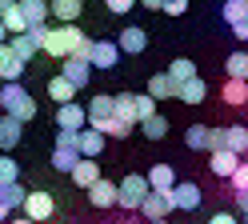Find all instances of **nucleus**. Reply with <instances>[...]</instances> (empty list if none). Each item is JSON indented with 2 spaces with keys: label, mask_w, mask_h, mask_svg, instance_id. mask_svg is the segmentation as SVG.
Returning a JSON list of instances; mask_svg holds the SVG:
<instances>
[{
  "label": "nucleus",
  "mask_w": 248,
  "mask_h": 224,
  "mask_svg": "<svg viewBox=\"0 0 248 224\" xmlns=\"http://www.w3.org/2000/svg\"><path fill=\"white\" fill-rule=\"evenodd\" d=\"M84 116H88V124H92V128H100L108 116H112V96H92L88 108H84Z\"/></svg>",
  "instance_id": "b1692460"
},
{
  "label": "nucleus",
  "mask_w": 248,
  "mask_h": 224,
  "mask_svg": "<svg viewBox=\"0 0 248 224\" xmlns=\"http://www.w3.org/2000/svg\"><path fill=\"white\" fill-rule=\"evenodd\" d=\"M8 216H12V208H8L4 200H0V224H8Z\"/></svg>",
  "instance_id": "de8ad7c7"
},
{
  "label": "nucleus",
  "mask_w": 248,
  "mask_h": 224,
  "mask_svg": "<svg viewBox=\"0 0 248 224\" xmlns=\"http://www.w3.org/2000/svg\"><path fill=\"white\" fill-rule=\"evenodd\" d=\"M80 40H84V32L76 28V24H56V28H44V36H40V52H48V56H56V60H64Z\"/></svg>",
  "instance_id": "f03ea898"
},
{
  "label": "nucleus",
  "mask_w": 248,
  "mask_h": 224,
  "mask_svg": "<svg viewBox=\"0 0 248 224\" xmlns=\"http://www.w3.org/2000/svg\"><path fill=\"white\" fill-rule=\"evenodd\" d=\"M236 164H240V156H236V152H228V148H212V160H208L212 176H220V180H228V176L236 172Z\"/></svg>",
  "instance_id": "2eb2a0df"
},
{
  "label": "nucleus",
  "mask_w": 248,
  "mask_h": 224,
  "mask_svg": "<svg viewBox=\"0 0 248 224\" xmlns=\"http://www.w3.org/2000/svg\"><path fill=\"white\" fill-rule=\"evenodd\" d=\"M148 224H168V220H148Z\"/></svg>",
  "instance_id": "603ef678"
},
{
  "label": "nucleus",
  "mask_w": 248,
  "mask_h": 224,
  "mask_svg": "<svg viewBox=\"0 0 248 224\" xmlns=\"http://www.w3.org/2000/svg\"><path fill=\"white\" fill-rule=\"evenodd\" d=\"M76 160H80L76 148H52V168H56V172H72Z\"/></svg>",
  "instance_id": "c9c22d12"
},
{
  "label": "nucleus",
  "mask_w": 248,
  "mask_h": 224,
  "mask_svg": "<svg viewBox=\"0 0 248 224\" xmlns=\"http://www.w3.org/2000/svg\"><path fill=\"white\" fill-rule=\"evenodd\" d=\"M144 180H148L152 192H168V188L176 184V172H172V164H164V160H160V164H152V168H148Z\"/></svg>",
  "instance_id": "f3484780"
},
{
  "label": "nucleus",
  "mask_w": 248,
  "mask_h": 224,
  "mask_svg": "<svg viewBox=\"0 0 248 224\" xmlns=\"http://www.w3.org/2000/svg\"><path fill=\"white\" fill-rule=\"evenodd\" d=\"M24 196H28V188H24L20 180H12V184H4V188H0V200H4L12 212H16V208L24 204Z\"/></svg>",
  "instance_id": "c756f323"
},
{
  "label": "nucleus",
  "mask_w": 248,
  "mask_h": 224,
  "mask_svg": "<svg viewBox=\"0 0 248 224\" xmlns=\"http://www.w3.org/2000/svg\"><path fill=\"white\" fill-rule=\"evenodd\" d=\"M8 224H32V220H28V216H16V220H12V216H8Z\"/></svg>",
  "instance_id": "09e8293b"
},
{
  "label": "nucleus",
  "mask_w": 248,
  "mask_h": 224,
  "mask_svg": "<svg viewBox=\"0 0 248 224\" xmlns=\"http://www.w3.org/2000/svg\"><path fill=\"white\" fill-rule=\"evenodd\" d=\"M0 24H4V32H28V24H24V16H20V4L12 0V4L0 12Z\"/></svg>",
  "instance_id": "bb28decb"
},
{
  "label": "nucleus",
  "mask_w": 248,
  "mask_h": 224,
  "mask_svg": "<svg viewBox=\"0 0 248 224\" xmlns=\"http://www.w3.org/2000/svg\"><path fill=\"white\" fill-rule=\"evenodd\" d=\"M104 4H108V12L124 16V12H132V4H136V0H104Z\"/></svg>",
  "instance_id": "37998d69"
},
{
  "label": "nucleus",
  "mask_w": 248,
  "mask_h": 224,
  "mask_svg": "<svg viewBox=\"0 0 248 224\" xmlns=\"http://www.w3.org/2000/svg\"><path fill=\"white\" fill-rule=\"evenodd\" d=\"M148 192H152V188H148L144 176H140V172H128V176L116 184V204H120V208H128V212H136Z\"/></svg>",
  "instance_id": "7ed1b4c3"
},
{
  "label": "nucleus",
  "mask_w": 248,
  "mask_h": 224,
  "mask_svg": "<svg viewBox=\"0 0 248 224\" xmlns=\"http://www.w3.org/2000/svg\"><path fill=\"white\" fill-rule=\"evenodd\" d=\"M140 132H144L148 140H164V136H168V120L160 116V112H152L148 120H140Z\"/></svg>",
  "instance_id": "cd10ccee"
},
{
  "label": "nucleus",
  "mask_w": 248,
  "mask_h": 224,
  "mask_svg": "<svg viewBox=\"0 0 248 224\" xmlns=\"http://www.w3.org/2000/svg\"><path fill=\"white\" fill-rule=\"evenodd\" d=\"M224 72H228V80H248V52H232L224 60Z\"/></svg>",
  "instance_id": "c85d7f7f"
},
{
  "label": "nucleus",
  "mask_w": 248,
  "mask_h": 224,
  "mask_svg": "<svg viewBox=\"0 0 248 224\" xmlns=\"http://www.w3.org/2000/svg\"><path fill=\"white\" fill-rule=\"evenodd\" d=\"M228 184H232V192H248V160L236 164V172L228 176Z\"/></svg>",
  "instance_id": "58836bf2"
},
{
  "label": "nucleus",
  "mask_w": 248,
  "mask_h": 224,
  "mask_svg": "<svg viewBox=\"0 0 248 224\" xmlns=\"http://www.w3.org/2000/svg\"><path fill=\"white\" fill-rule=\"evenodd\" d=\"M60 76H64L68 84H72L76 92H80V88L88 84V76H92V68H88L84 60H72V56H64V64H60Z\"/></svg>",
  "instance_id": "4468645a"
},
{
  "label": "nucleus",
  "mask_w": 248,
  "mask_h": 224,
  "mask_svg": "<svg viewBox=\"0 0 248 224\" xmlns=\"http://www.w3.org/2000/svg\"><path fill=\"white\" fill-rule=\"evenodd\" d=\"M128 132H132V124L120 120V116H108V120L100 124V136H104V140H108V136H112V140H124Z\"/></svg>",
  "instance_id": "473e14b6"
},
{
  "label": "nucleus",
  "mask_w": 248,
  "mask_h": 224,
  "mask_svg": "<svg viewBox=\"0 0 248 224\" xmlns=\"http://www.w3.org/2000/svg\"><path fill=\"white\" fill-rule=\"evenodd\" d=\"M120 224H132V220H120Z\"/></svg>",
  "instance_id": "5fc2aeb1"
},
{
  "label": "nucleus",
  "mask_w": 248,
  "mask_h": 224,
  "mask_svg": "<svg viewBox=\"0 0 248 224\" xmlns=\"http://www.w3.org/2000/svg\"><path fill=\"white\" fill-rule=\"evenodd\" d=\"M88 52H92V40L84 36V40H80V44H76V48H72V52H68V56H72V60H84V64H88ZM88 68H92V64H88Z\"/></svg>",
  "instance_id": "79ce46f5"
},
{
  "label": "nucleus",
  "mask_w": 248,
  "mask_h": 224,
  "mask_svg": "<svg viewBox=\"0 0 248 224\" xmlns=\"http://www.w3.org/2000/svg\"><path fill=\"white\" fill-rule=\"evenodd\" d=\"M72 180L76 184H80V188H92V184H96L100 180V160H88V156H80V160H76V164H72Z\"/></svg>",
  "instance_id": "ddd939ff"
},
{
  "label": "nucleus",
  "mask_w": 248,
  "mask_h": 224,
  "mask_svg": "<svg viewBox=\"0 0 248 224\" xmlns=\"http://www.w3.org/2000/svg\"><path fill=\"white\" fill-rule=\"evenodd\" d=\"M76 132L80 128H56V148H76Z\"/></svg>",
  "instance_id": "ea45409f"
},
{
  "label": "nucleus",
  "mask_w": 248,
  "mask_h": 224,
  "mask_svg": "<svg viewBox=\"0 0 248 224\" xmlns=\"http://www.w3.org/2000/svg\"><path fill=\"white\" fill-rule=\"evenodd\" d=\"M24 68H28V64H24L16 52H12L8 40H4V44H0V80H20Z\"/></svg>",
  "instance_id": "f8f14e48"
},
{
  "label": "nucleus",
  "mask_w": 248,
  "mask_h": 224,
  "mask_svg": "<svg viewBox=\"0 0 248 224\" xmlns=\"http://www.w3.org/2000/svg\"><path fill=\"white\" fill-rule=\"evenodd\" d=\"M116 48H120V52H132V56H140L144 48H148V32H144V28H136V24L120 28V36H116Z\"/></svg>",
  "instance_id": "9d476101"
},
{
  "label": "nucleus",
  "mask_w": 248,
  "mask_h": 224,
  "mask_svg": "<svg viewBox=\"0 0 248 224\" xmlns=\"http://www.w3.org/2000/svg\"><path fill=\"white\" fill-rule=\"evenodd\" d=\"M240 224H248V212H244V220H240Z\"/></svg>",
  "instance_id": "864d4df0"
},
{
  "label": "nucleus",
  "mask_w": 248,
  "mask_h": 224,
  "mask_svg": "<svg viewBox=\"0 0 248 224\" xmlns=\"http://www.w3.org/2000/svg\"><path fill=\"white\" fill-rule=\"evenodd\" d=\"M112 116L128 120V124L136 128V112H132V92H120V96H112Z\"/></svg>",
  "instance_id": "7c9ffc66"
},
{
  "label": "nucleus",
  "mask_w": 248,
  "mask_h": 224,
  "mask_svg": "<svg viewBox=\"0 0 248 224\" xmlns=\"http://www.w3.org/2000/svg\"><path fill=\"white\" fill-rule=\"evenodd\" d=\"M12 180H20V168H16V160H8L0 152V184H12Z\"/></svg>",
  "instance_id": "4c0bfd02"
},
{
  "label": "nucleus",
  "mask_w": 248,
  "mask_h": 224,
  "mask_svg": "<svg viewBox=\"0 0 248 224\" xmlns=\"http://www.w3.org/2000/svg\"><path fill=\"white\" fill-rule=\"evenodd\" d=\"M184 144H188L192 152H212V128L208 124H192L188 132H184Z\"/></svg>",
  "instance_id": "393cba45"
},
{
  "label": "nucleus",
  "mask_w": 248,
  "mask_h": 224,
  "mask_svg": "<svg viewBox=\"0 0 248 224\" xmlns=\"http://www.w3.org/2000/svg\"><path fill=\"white\" fill-rule=\"evenodd\" d=\"M84 124H88V116H84V108H80V104H72V100H68V104H60V108H56V128H84Z\"/></svg>",
  "instance_id": "5701e85b"
},
{
  "label": "nucleus",
  "mask_w": 248,
  "mask_h": 224,
  "mask_svg": "<svg viewBox=\"0 0 248 224\" xmlns=\"http://www.w3.org/2000/svg\"><path fill=\"white\" fill-rule=\"evenodd\" d=\"M8 4H12V0H0V12H4V8H8Z\"/></svg>",
  "instance_id": "8fccbe9b"
},
{
  "label": "nucleus",
  "mask_w": 248,
  "mask_h": 224,
  "mask_svg": "<svg viewBox=\"0 0 248 224\" xmlns=\"http://www.w3.org/2000/svg\"><path fill=\"white\" fill-rule=\"evenodd\" d=\"M20 4V16L28 28H44V20H48V4L44 0H16Z\"/></svg>",
  "instance_id": "412c9836"
},
{
  "label": "nucleus",
  "mask_w": 248,
  "mask_h": 224,
  "mask_svg": "<svg viewBox=\"0 0 248 224\" xmlns=\"http://www.w3.org/2000/svg\"><path fill=\"white\" fill-rule=\"evenodd\" d=\"M84 12V0H52L48 4V16H56L60 24H76Z\"/></svg>",
  "instance_id": "dca6fc26"
},
{
  "label": "nucleus",
  "mask_w": 248,
  "mask_h": 224,
  "mask_svg": "<svg viewBox=\"0 0 248 224\" xmlns=\"http://www.w3.org/2000/svg\"><path fill=\"white\" fill-rule=\"evenodd\" d=\"M0 112L28 124V120H36V100H32V92L20 88V80H4V88H0Z\"/></svg>",
  "instance_id": "f257e3e1"
},
{
  "label": "nucleus",
  "mask_w": 248,
  "mask_h": 224,
  "mask_svg": "<svg viewBox=\"0 0 248 224\" xmlns=\"http://www.w3.org/2000/svg\"><path fill=\"white\" fill-rule=\"evenodd\" d=\"M20 208H24V216L32 224H40V220H48L56 212V200H52V192H28Z\"/></svg>",
  "instance_id": "0eeeda50"
},
{
  "label": "nucleus",
  "mask_w": 248,
  "mask_h": 224,
  "mask_svg": "<svg viewBox=\"0 0 248 224\" xmlns=\"http://www.w3.org/2000/svg\"><path fill=\"white\" fill-rule=\"evenodd\" d=\"M0 188H4V184H0Z\"/></svg>",
  "instance_id": "4d7b16f0"
},
{
  "label": "nucleus",
  "mask_w": 248,
  "mask_h": 224,
  "mask_svg": "<svg viewBox=\"0 0 248 224\" xmlns=\"http://www.w3.org/2000/svg\"><path fill=\"white\" fill-rule=\"evenodd\" d=\"M24 136V124L12 120V116H0V152H12Z\"/></svg>",
  "instance_id": "a211bd4d"
},
{
  "label": "nucleus",
  "mask_w": 248,
  "mask_h": 224,
  "mask_svg": "<svg viewBox=\"0 0 248 224\" xmlns=\"http://www.w3.org/2000/svg\"><path fill=\"white\" fill-rule=\"evenodd\" d=\"M224 20H228V28L244 24L248 20V0H228V4H224Z\"/></svg>",
  "instance_id": "72a5a7b5"
},
{
  "label": "nucleus",
  "mask_w": 248,
  "mask_h": 224,
  "mask_svg": "<svg viewBox=\"0 0 248 224\" xmlns=\"http://www.w3.org/2000/svg\"><path fill=\"white\" fill-rule=\"evenodd\" d=\"M136 4H144V8H152V12H160V4H164V0H136Z\"/></svg>",
  "instance_id": "49530a36"
},
{
  "label": "nucleus",
  "mask_w": 248,
  "mask_h": 224,
  "mask_svg": "<svg viewBox=\"0 0 248 224\" xmlns=\"http://www.w3.org/2000/svg\"><path fill=\"white\" fill-rule=\"evenodd\" d=\"M132 112H136V124H140V120H148L152 112H156V100H152L148 92H140V96L132 92Z\"/></svg>",
  "instance_id": "e433bc0d"
},
{
  "label": "nucleus",
  "mask_w": 248,
  "mask_h": 224,
  "mask_svg": "<svg viewBox=\"0 0 248 224\" xmlns=\"http://www.w3.org/2000/svg\"><path fill=\"white\" fill-rule=\"evenodd\" d=\"M136 212L144 220H168V212H176V208H172V196H168V192H148Z\"/></svg>",
  "instance_id": "6e6552de"
},
{
  "label": "nucleus",
  "mask_w": 248,
  "mask_h": 224,
  "mask_svg": "<svg viewBox=\"0 0 248 224\" xmlns=\"http://www.w3.org/2000/svg\"><path fill=\"white\" fill-rule=\"evenodd\" d=\"M116 60H120L116 40H92V52H88L92 68H116Z\"/></svg>",
  "instance_id": "1a4fd4ad"
},
{
  "label": "nucleus",
  "mask_w": 248,
  "mask_h": 224,
  "mask_svg": "<svg viewBox=\"0 0 248 224\" xmlns=\"http://www.w3.org/2000/svg\"><path fill=\"white\" fill-rule=\"evenodd\" d=\"M160 12H168V16H184V12H188V0H164Z\"/></svg>",
  "instance_id": "a19ab883"
},
{
  "label": "nucleus",
  "mask_w": 248,
  "mask_h": 224,
  "mask_svg": "<svg viewBox=\"0 0 248 224\" xmlns=\"http://www.w3.org/2000/svg\"><path fill=\"white\" fill-rule=\"evenodd\" d=\"M212 148H228L244 156L248 152V128L244 124H228V128H212Z\"/></svg>",
  "instance_id": "20e7f679"
},
{
  "label": "nucleus",
  "mask_w": 248,
  "mask_h": 224,
  "mask_svg": "<svg viewBox=\"0 0 248 224\" xmlns=\"http://www.w3.org/2000/svg\"><path fill=\"white\" fill-rule=\"evenodd\" d=\"M168 196H172V208H180V212H196L200 200H204V192H200L196 180H176L172 188H168Z\"/></svg>",
  "instance_id": "39448f33"
},
{
  "label": "nucleus",
  "mask_w": 248,
  "mask_h": 224,
  "mask_svg": "<svg viewBox=\"0 0 248 224\" xmlns=\"http://www.w3.org/2000/svg\"><path fill=\"white\" fill-rule=\"evenodd\" d=\"M0 116H4V112H0Z\"/></svg>",
  "instance_id": "6e6d98bb"
},
{
  "label": "nucleus",
  "mask_w": 248,
  "mask_h": 224,
  "mask_svg": "<svg viewBox=\"0 0 248 224\" xmlns=\"http://www.w3.org/2000/svg\"><path fill=\"white\" fill-rule=\"evenodd\" d=\"M88 200H92V208H112V204H116V184L100 176V180L88 188Z\"/></svg>",
  "instance_id": "4be33fe9"
},
{
  "label": "nucleus",
  "mask_w": 248,
  "mask_h": 224,
  "mask_svg": "<svg viewBox=\"0 0 248 224\" xmlns=\"http://www.w3.org/2000/svg\"><path fill=\"white\" fill-rule=\"evenodd\" d=\"M224 104L232 108L248 104V80H224Z\"/></svg>",
  "instance_id": "a878e982"
},
{
  "label": "nucleus",
  "mask_w": 248,
  "mask_h": 224,
  "mask_svg": "<svg viewBox=\"0 0 248 224\" xmlns=\"http://www.w3.org/2000/svg\"><path fill=\"white\" fill-rule=\"evenodd\" d=\"M40 36H44V28L12 32V36H8V48H12V52H16V56L28 64V60H36V52H40Z\"/></svg>",
  "instance_id": "423d86ee"
},
{
  "label": "nucleus",
  "mask_w": 248,
  "mask_h": 224,
  "mask_svg": "<svg viewBox=\"0 0 248 224\" xmlns=\"http://www.w3.org/2000/svg\"><path fill=\"white\" fill-rule=\"evenodd\" d=\"M208 224H240V216H236V212H216Z\"/></svg>",
  "instance_id": "c03bdc74"
},
{
  "label": "nucleus",
  "mask_w": 248,
  "mask_h": 224,
  "mask_svg": "<svg viewBox=\"0 0 248 224\" xmlns=\"http://www.w3.org/2000/svg\"><path fill=\"white\" fill-rule=\"evenodd\" d=\"M0 44H4V24H0Z\"/></svg>",
  "instance_id": "3c124183"
},
{
  "label": "nucleus",
  "mask_w": 248,
  "mask_h": 224,
  "mask_svg": "<svg viewBox=\"0 0 248 224\" xmlns=\"http://www.w3.org/2000/svg\"><path fill=\"white\" fill-rule=\"evenodd\" d=\"M236 212H240V216L248 212V192H236Z\"/></svg>",
  "instance_id": "a18cd8bd"
},
{
  "label": "nucleus",
  "mask_w": 248,
  "mask_h": 224,
  "mask_svg": "<svg viewBox=\"0 0 248 224\" xmlns=\"http://www.w3.org/2000/svg\"><path fill=\"white\" fill-rule=\"evenodd\" d=\"M208 96V84L200 76H192V80H180L176 84V100H184V104H200Z\"/></svg>",
  "instance_id": "aec40b11"
},
{
  "label": "nucleus",
  "mask_w": 248,
  "mask_h": 224,
  "mask_svg": "<svg viewBox=\"0 0 248 224\" xmlns=\"http://www.w3.org/2000/svg\"><path fill=\"white\" fill-rule=\"evenodd\" d=\"M148 96H152V100H172V96H176V80L172 76H168V72H156V76H148Z\"/></svg>",
  "instance_id": "6ab92c4d"
},
{
  "label": "nucleus",
  "mask_w": 248,
  "mask_h": 224,
  "mask_svg": "<svg viewBox=\"0 0 248 224\" xmlns=\"http://www.w3.org/2000/svg\"><path fill=\"white\" fill-rule=\"evenodd\" d=\"M76 152L88 156V160H100V152H104L100 128H80V132H76Z\"/></svg>",
  "instance_id": "9b49d317"
},
{
  "label": "nucleus",
  "mask_w": 248,
  "mask_h": 224,
  "mask_svg": "<svg viewBox=\"0 0 248 224\" xmlns=\"http://www.w3.org/2000/svg\"><path fill=\"white\" fill-rule=\"evenodd\" d=\"M168 76H172L176 84H180V80H192V76H196V64H192L188 56H176L172 64H168Z\"/></svg>",
  "instance_id": "f704fd0d"
},
{
  "label": "nucleus",
  "mask_w": 248,
  "mask_h": 224,
  "mask_svg": "<svg viewBox=\"0 0 248 224\" xmlns=\"http://www.w3.org/2000/svg\"><path fill=\"white\" fill-rule=\"evenodd\" d=\"M48 96H52V100H56V104H68V100H72V96H76V88L68 84V80H64V76H52V80H48Z\"/></svg>",
  "instance_id": "2f4dec72"
}]
</instances>
